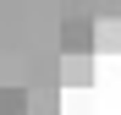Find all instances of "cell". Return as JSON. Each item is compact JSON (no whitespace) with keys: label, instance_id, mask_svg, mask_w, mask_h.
<instances>
[{"label":"cell","instance_id":"6da1fadb","mask_svg":"<svg viewBox=\"0 0 121 115\" xmlns=\"http://www.w3.org/2000/svg\"><path fill=\"white\" fill-rule=\"evenodd\" d=\"M60 55H94V22L88 16H66L60 22Z\"/></svg>","mask_w":121,"mask_h":115},{"label":"cell","instance_id":"7a4b0ae2","mask_svg":"<svg viewBox=\"0 0 121 115\" xmlns=\"http://www.w3.org/2000/svg\"><path fill=\"white\" fill-rule=\"evenodd\" d=\"M94 82V55H60V88H88Z\"/></svg>","mask_w":121,"mask_h":115},{"label":"cell","instance_id":"3957f363","mask_svg":"<svg viewBox=\"0 0 121 115\" xmlns=\"http://www.w3.org/2000/svg\"><path fill=\"white\" fill-rule=\"evenodd\" d=\"M94 55H121V16H99L94 22Z\"/></svg>","mask_w":121,"mask_h":115},{"label":"cell","instance_id":"277c9868","mask_svg":"<svg viewBox=\"0 0 121 115\" xmlns=\"http://www.w3.org/2000/svg\"><path fill=\"white\" fill-rule=\"evenodd\" d=\"M28 115H60V82L33 88V93H28Z\"/></svg>","mask_w":121,"mask_h":115}]
</instances>
